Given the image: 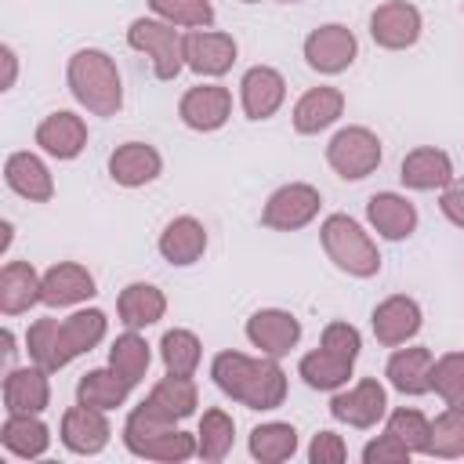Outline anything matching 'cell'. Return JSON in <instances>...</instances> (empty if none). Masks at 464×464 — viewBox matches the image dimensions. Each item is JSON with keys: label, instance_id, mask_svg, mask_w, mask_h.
<instances>
[{"label": "cell", "instance_id": "cell-1", "mask_svg": "<svg viewBox=\"0 0 464 464\" xmlns=\"http://www.w3.org/2000/svg\"><path fill=\"white\" fill-rule=\"evenodd\" d=\"M210 377L228 399L250 410H276L286 399V373L276 355L250 359L243 352H218L210 362Z\"/></svg>", "mask_w": 464, "mask_h": 464}, {"label": "cell", "instance_id": "cell-2", "mask_svg": "<svg viewBox=\"0 0 464 464\" xmlns=\"http://www.w3.org/2000/svg\"><path fill=\"white\" fill-rule=\"evenodd\" d=\"M65 80H69L72 98L87 112H94V116H116L120 112V105H123V80H120L116 62L105 51H98V47L76 51L69 58Z\"/></svg>", "mask_w": 464, "mask_h": 464}, {"label": "cell", "instance_id": "cell-3", "mask_svg": "<svg viewBox=\"0 0 464 464\" xmlns=\"http://www.w3.org/2000/svg\"><path fill=\"white\" fill-rule=\"evenodd\" d=\"M319 239H323V250L326 257L348 272V276H359V279H370L381 272V254H377V243L362 232V225L348 214H330L319 228Z\"/></svg>", "mask_w": 464, "mask_h": 464}, {"label": "cell", "instance_id": "cell-4", "mask_svg": "<svg viewBox=\"0 0 464 464\" xmlns=\"http://www.w3.org/2000/svg\"><path fill=\"white\" fill-rule=\"evenodd\" d=\"M127 44L152 58L156 80H174L185 69V36L163 18H134L127 29Z\"/></svg>", "mask_w": 464, "mask_h": 464}, {"label": "cell", "instance_id": "cell-5", "mask_svg": "<svg viewBox=\"0 0 464 464\" xmlns=\"http://www.w3.org/2000/svg\"><path fill=\"white\" fill-rule=\"evenodd\" d=\"M326 163L344 181H359L381 167V138L370 127H341L326 145Z\"/></svg>", "mask_w": 464, "mask_h": 464}, {"label": "cell", "instance_id": "cell-6", "mask_svg": "<svg viewBox=\"0 0 464 464\" xmlns=\"http://www.w3.org/2000/svg\"><path fill=\"white\" fill-rule=\"evenodd\" d=\"M323 207V196L315 185L308 181H290L283 188H276L261 210V221L276 232H294V228H304Z\"/></svg>", "mask_w": 464, "mask_h": 464}, {"label": "cell", "instance_id": "cell-7", "mask_svg": "<svg viewBox=\"0 0 464 464\" xmlns=\"http://www.w3.org/2000/svg\"><path fill=\"white\" fill-rule=\"evenodd\" d=\"M355 33L341 22H330V25H319L304 36V62L315 69V72H344L352 62H355Z\"/></svg>", "mask_w": 464, "mask_h": 464}, {"label": "cell", "instance_id": "cell-8", "mask_svg": "<svg viewBox=\"0 0 464 464\" xmlns=\"http://www.w3.org/2000/svg\"><path fill=\"white\" fill-rule=\"evenodd\" d=\"M370 36L384 51H406L420 40V11L406 0H388L370 14Z\"/></svg>", "mask_w": 464, "mask_h": 464}, {"label": "cell", "instance_id": "cell-9", "mask_svg": "<svg viewBox=\"0 0 464 464\" xmlns=\"http://www.w3.org/2000/svg\"><path fill=\"white\" fill-rule=\"evenodd\" d=\"M178 116H181V123L185 127H192V130H218V127H225L228 123V116H232V94H228V87H221V83H199V87H188L185 94H181V102H178Z\"/></svg>", "mask_w": 464, "mask_h": 464}, {"label": "cell", "instance_id": "cell-10", "mask_svg": "<svg viewBox=\"0 0 464 464\" xmlns=\"http://www.w3.org/2000/svg\"><path fill=\"white\" fill-rule=\"evenodd\" d=\"M330 413L352 428H373L384 413H388V395L384 384L373 377H362L359 384H352L348 392H337L330 399Z\"/></svg>", "mask_w": 464, "mask_h": 464}, {"label": "cell", "instance_id": "cell-11", "mask_svg": "<svg viewBox=\"0 0 464 464\" xmlns=\"http://www.w3.org/2000/svg\"><path fill=\"white\" fill-rule=\"evenodd\" d=\"M239 47L236 36L218 33V29H192L185 36V65L199 76H225L236 62Z\"/></svg>", "mask_w": 464, "mask_h": 464}, {"label": "cell", "instance_id": "cell-12", "mask_svg": "<svg viewBox=\"0 0 464 464\" xmlns=\"http://www.w3.org/2000/svg\"><path fill=\"white\" fill-rule=\"evenodd\" d=\"M109 420H105V410H94V406H83L76 402L72 410L62 413V446L69 453H80V457H94L109 446Z\"/></svg>", "mask_w": 464, "mask_h": 464}, {"label": "cell", "instance_id": "cell-13", "mask_svg": "<svg viewBox=\"0 0 464 464\" xmlns=\"http://www.w3.org/2000/svg\"><path fill=\"white\" fill-rule=\"evenodd\" d=\"M370 326H373V337L384 348H399L420 330V304L406 294H392L373 308Z\"/></svg>", "mask_w": 464, "mask_h": 464}, {"label": "cell", "instance_id": "cell-14", "mask_svg": "<svg viewBox=\"0 0 464 464\" xmlns=\"http://www.w3.org/2000/svg\"><path fill=\"white\" fill-rule=\"evenodd\" d=\"M283 98H286V80H283L279 69H272V65H254V69L243 72V80H239V102H243V112H246L250 120H268V116H276L279 105H283Z\"/></svg>", "mask_w": 464, "mask_h": 464}, {"label": "cell", "instance_id": "cell-15", "mask_svg": "<svg viewBox=\"0 0 464 464\" xmlns=\"http://www.w3.org/2000/svg\"><path fill=\"white\" fill-rule=\"evenodd\" d=\"M246 337L254 348H261V355L279 359L301 341V323H297V315H290L283 308H261L246 319Z\"/></svg>", "mask_w": 464, "mask_h": 464}, {"label": "cell", "instance_id": "cell-16", "mask_svg": "<svg viewBox=\"0 0 464 464\" xmlns=\"http://www.w3.org/2000/svg\"><path fill=\"white\" fill-rule=\"evenodd\" d=\"M94 297V276L76 261H58L40 279V301L47 308H69Z\"/></svg>", "mask_w": 464, "mask_h": 464}, {"label": "cell", "instance_id": "cell-17", "mask_svg": "<svg viewBox=\"0 0 464 464\" xmlns=\"http://www.w3.org/2000/svg\"><path fill=\"white\" fill-rule=\"evenodd\" d=\"M109 330V319L102 308H80L69 319H58V370L69 366L76 355L91 352Z\"/></svg>", "mask_w": 464, "mask_h": 464}, {"label": "cell", "instance_id": "cell-18", "mask_svg": "<svg viewBox=\"0 0 464 464\" xmlns=\"http://www.w3.org/2000/svg\"><path fill=\"white\" fill-rule=\"evenodd\" d=\"M36 145L54 160H76L83 152V145H87L83 116H76L69 109H58V112L44 116L40 127H36Z\"/></svg>", "mask_w": 464, "mask_h": 464}, {"label": "cell", "instance_id": "cell-19", "mask_svg": "<svg viewBox=\"0 0 464 464\" xmlns=\"http://www.w3.org/2000/svg\"><path fill=\"white\" fill-rule=\"evenodd\" d=\"M109 174L116 185L138 188V185H149L163 174V156L149 141H123L109 156Z\"/></svg>", "mask_w": 464, "mask_h": 464}, {"label": "cell", "instance_id": "cell-20", "mask_svg": "<svg viewBox=\"0 0 464 464\" xmlns=\"http://www.w3.org/2000/svg\"><path fill=\"white\" fill-rule=\"evenodd\" d=\"M51 402V384L44 366H14L4 377V406L7 413H44Z\"/></svg>", "mask_w": 464, "mask_h": 464}, {"label": "cell", "instance_id": "cell-21", "mask_svg": "<svg viewBox=\"0 0 464 464\" xmlns=\"http://www.w3.org/2000/svg\"><path fill=\"white\" fill-rule=\"evenodd\" d=\"M399 178H402L406 188L435 192V188L453 185V160L435 145H420V149L406 152V160L399 167Z\"/></svg>", "mask_w": 464, "mask_h": 464}, {"label": "cell", "instance_id": "cell-22", "mask_svg": "<svg viewBox=\"0 0 464 464\" xmlns=\"http://www.w3.org/2000/svg\"><path fill=\"white\" fill-rule=\"evenodd\" d=\"M4 178H7V188L29 203H47L54 196V178L44 167V160L33 152H11L4 163Z\"/></svg>", "mask_w": 464, "mask_h": 464}, {"label": "cell", "instance_id": "cell-23", "mask_svg": "<svg viewBox=\"0 0 464 464\" xmlns=\"http://www.w3.org/2000/svg\"><path fill=\"white\" fill-rule=\"evenodd\" d=\"M203 250H207V228L192 214H181V218L163 225V232H160L163 261H170V265H196L203 257Z\"/></svg>", "mask_w": 464, "mask_h": 464}, {"label": "cell", "instance_id": "cell-24", "mask_svg": "<svg viewBox=\"0 0 464 464\" xmlns=\"http://www.w3.org/2000/svg\"><path fill=\"white\" fill-rule=\"evenodd\" d=\"M431 366H435V355L428 348H399L388 366H384V377L395 392L402 395H424L431 392Z\"/></svg>", "mask_w": 464, "mask_h": 464}, {"label": "cell", "instance_id": "cell-25", "mask_svg": "<svg viewBox=\"0 0 464 464\" xmlns=\"http://www.w3.org/2000/svg\"><path fill=\"white\" fill-rule=\"evenodd\" d=\"M366 218L384 239H406L417 228V207L399 192H373L366 203Z\"/></svg>", "mask_w": 464, "mask_h": 464}, {"label": "cell", "instance_id": "cell-26", "mask_svg": "<svg viewBox=\"0 0 464 464\" xmlns=\"http://www.w3.org/2000/svg\"><path fill=\"white\" fill-rule=\"evenodd\" d=\"M156 417L178 424L185 420L188 413H196V402H199V392L192 384V377H178V373H167L163 381L152 384V392L141 399Z\"/></svg>", "mask_w": 464, "mask_h": 464}, {"label": "cell", "instance_id": "cell-27", "mask_svg": "<svg viewBox=\"0 0 464 464\" xmlns=\"http://www.w3.org/2000/svg\"><path fill=\"white\" fill-rule=\"evenodd\" d=\"M344 112V94L337 87H312L294 105V130L297 134H319Z\"/></svg>", "mask_w": 464, "mask_h": 464}, {"label": "cell", "instance_id": "cell-28", "mask_svg": "<svg viewBox=\"0 0 464 464\" xmlns=\"http://www.w3.org/2000/svg\"><path fill=\"white\" fill-rule=\"evenodd\" d=\"M40 279L29 261H7L0 268V312L22 315L40 301Z\"/></svg>", "mask_w": 464, "mask_h": 464}, {"label": "cell", "instance_id": "cell-29", "mask_svg": "<svg viewBox=\"0 0 464 464\" xmlns=\"http://www.w3.org/2000/svg\"><path fill=\"white\" fill-rule=\"evenodd\" d=\"M116 312H120V323H123L127 330H141V326H152V323L163 319L167 297H163V290L152 286V283H130V286L120 290Z\"/></svg>", "mask_w": 464, "mask_h": 464}, {"label": "cell", "instance_id": "cell-30", "mask_svg": "<svg viewBox=\"0 0 464 464\" xmlns=\"http://www.w3.org/2000/svg\"><path fill=\"white\" fill-rule=\"evenodd\" d=\"M0 442H4L7 453L22 457V460H33V457L47 453L51 431L36 413H7V420L0 428Z\"/></svg>", "mask_w": 464, "mask_h": 464}, {"label": "cell", "instance_id": "cell-31", "mask_svg": "<svg viewBox=\"0 0 464 464\" xmlns=\"http://www.w3.org/2000/svg\"><path fill=\"white\" fill-rule=\"evenodd\" d=\"M352 359H344V355H337V352H330V348H315V352H308L304 359H301V377H304V384L308 388H315V392H337V388H344L348 384V377H352Z\"/></svg>", "mask_w": 464, "mask_h": 464}, {"label": "cell", "instance_id": "cell-32", "mask_svg": "<svg viewBox=\"0 0 464 464\" xmlns=\"http://www.w3.org/2000/svg\"><path fill=\"white\" fill-rule=\"evenodd\" d=\"M130 388H134V384H127L112 366H105V370H87V373L80 377V384H76V402L94 406V410H116V406L127 402V392H130Z\"/></svg>", "mask_w": 464, "mask_h": 464}, {"label": "cell", "instance_id": "cell-33", "mask_svg": "<svg viewBox=\"0 0 464 464\" xmlns=\"http://www.w3.org/2000/svg\"><path fill=\"white\" fill-rule=\"evenodd\" d=\"M297 453V431L286 420H268L250 431V457L261 464H279Z\"/></svg>", "mask_w": 464, "mask_h": 464}, {"label": "cell", "instance_id": "cell-34", "mask_svg": "<svg viewBox=\"0 0 464 464\" xmlns=\"http://www.w3.org/2000/svg\"><path fill=\"white\" fill-rule=\"evenodd\" d=\"M160 355H163V366L167 373H178V377H192L199 370V359H203V344L192 330L185 326H174L163 334L160 341Z\"/></svg>", "mask_w": 464, "mask_h": 464}, {"label": "cell", "instance_id": "cell-35", "mask_svg": "<svg viewBox=\"0 0 464 464\" xmlns=\"http://www.w3.org/2000/svg\"><path fill=\"white\" fill-rule=\"evenodd\" d=\"M149 362H152V352L145 344V337H138L134 330L120 334L109 348V366L127 381V384H138L145 373H149Z\"/></svg>", "mask_w": 464, "mask_h": 464}, {"label": "cell", "instance_id": "cell-36", "mask_svg": "<svg viewBox=\"0 0 464 464\" xmlns=\"http://www.w3.org/2000/svg\"><path fill=\"white\" fill-rule=\"evenodd\" d=\"M232 439H236V424L225 410H207L203 420H199V431H196V450L203 460L218 464L228 457L232 450Z\"/></svg>", "mask_w": 464, "mask_h": 464}, {"label": "cell", "instance_id": "cell-37", "mask_svg": "<svg viewBox=\"0 0 464 464\" xmlns=\"http://www.w3.org/2000/svg\"><path fill=\"white\" fill-rule=\"evenodd\" d=\"M428 457H442V460L464 457V406H446V410L431 420Z\"/></svg>", "mask_w": 464, "mask_h": 464}, {"label": "cell", "instance_id": "cell-38", "mask_svg": "<svg viewBox=\"0 0 464 464\" xmlns=\"http://www.w3.org/2000/svg\"><path fill=\"white\" fill-rule=\"evenodd\" d=\"M196 453H199V450H196V435H188V431H181V428H163V431H156L152 439H145V442L134 450V457L167 460V464L188 460V457H196Z\"/></svg>", "mask_w": 464, "mask_h": 464}, {"label": "cell", "instance_id": "cell-39", "mask_svg": "<svg viewBox=\"0 0 464 464\" xmlns=\"http://www.w3.org/2000/svg\"><path fill=\"white\" fill-rule=\"evenodd\" d=\"M431 392L446 406H464V352H446L431 366Z\"/></svg>", "mask_w": 464, "mask_h": 464}, {"label": "cell", "instance_id": "cell-40", "mask_svg": "<svg viewBox=\"0 0 464 464\" xmlns=\"http://www.w3.org/2000/svg\"><path fill=\"white\" fill-rule=\"evenodd\" d=\"M149 7L156 18L170 25H185V29H210L214 22L210 0H149Z\"/></svg>", "mask_w": 464, "mask_h": 464}, {"label": "cell", "instance_id": "cell-41", "mask_svg": "<svg viewBox=\"0 0 464 464\" xmlns=\"http://www.w3.org/2000/svg\"><path fill=\"white\" fill-rule=\"evenodd\" d=\"M25 352L36 366H44L47 373L58 370V319L44 315L25 330Z\"/></svg>", "mask_w": 464, "mask_h": 464}, {"label": "cell", "instance_id": "cell-42", "mask_svg": "<svg viewBox=\"0 0 464 464\" xmlns=\"http://www.w3.org/2000/svg\"><path fill=\"white\" fill-rule=\"evenodd\" d=\"M388 431L392 435H399L406 446H410V453H428V439H431V420L420 413V410H395L392 417H388Z\"/></svg>", "mask_w": 464, "mask_h": 464}, {"label": "cell", "instance_id": "cell-43", "mask_svg": "<svg viewBox=\"0 0 464 464\" xmlns=\"http://www.w3.org/2000/svg\"><path fill=\"white\" fill-rule=\"evenodd\" d=\"M410 457H413L410 446L392 431H384V435H377L373 442L362 446V460L366 464H406Z\"/></svg>", "mask_w": 464, "mask_h": 464}, {"label": "cell", "instance_id": "cell-44", "mask_svg": "<svg viewBox=\"0 0 464 464\" xmlns=\"http://www.w3.org/2000/svg\"><path fill=\"white\" fill-rule=\"evenodd\" d=\"M319 344L355 362V359H359V348H362V337H359V330H355L352 323H326Z\"/></svg>", "mask_w": 464, "mask_h": 464}, {"label": "cell", "instance_id": "cell-45", "mask_svg": "<svg viewBox=\"0 0 464 464\" xmlns=\"http://www.w3.org/2000/svg\"><path fill=\"white\" fill-rule=\"evenodd\" d=\"M348 457V446L337 431H319L312 435V446H308V460L312 464H341Z\"/></svg>", "mask_w": 464, "mask_h": 464}, {"label": "cell", "instance_id": "cell-46", "mask_svg": "<svg viewBox=\"0 0 464 464\" xmlns=\"http://www.w3.org/2000/svg\"><path fill=\"white\" fill-rule=\"evenodd\" d=\"M439 210L446 214V221H453L457 228H464V181H457V185H446V188H442Z\"/></svg>", "mask_w": 464, "mask_h": 464}, {"label": "cell", "instance_id": "cell-47", "mask_svg": "<svg viewBox=\"0 0 464 464\" xmlns=\"http://www.w3.org/2000/svg\"><path fill=\"white\" fill-rule=\"evenodd\" d=\"M0 54H4V69H7V72H4V91H7V87H14L18 62H14V51H11V47H0Z\"/></svg>", "mask_w": 464, "mask_h": 464}, {"label": "cell", "instance_id": "cell-48", "mask_svg": "<svg viewBox=\"0 0 464 464\" xmlns=\"http://www.w3.org/2000/svg\"><path fill=\"white\" fill-rule=\"evenodd\" d=\"M279 4H297V0H279Z\"/></svg>", "mask_w": 464, "mask_h": 464}, {"label": "cell", "instance_id": "cell-49", "mask_svg": "<svg viewBox=\"0 0 464 464\" xmlns=\"http://www.w3.org/2000/svg\"><path fill=\"white\" fill-rule=\"evenodd\" d=\"M243 4H257V0H243Z\"/></svg>", "mask_w": 464, "mask_h": 464}]
</instances>
